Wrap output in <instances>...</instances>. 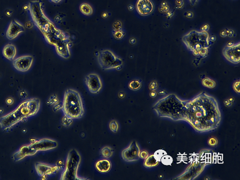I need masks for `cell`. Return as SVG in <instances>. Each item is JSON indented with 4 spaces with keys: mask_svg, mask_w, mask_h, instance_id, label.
I'll use <instances>...</instances> for the list:
<instances>
[{
    "mask_svg": "<svg viewBox=\"0 0 240 180\" xmlns=\"http://www.w3.org/2000/svg\"><path fill=\"white\" fill-rule=\"evenodd\" d=\"M79 9L82 14L85 16H91L93 13V9L90 5L88 3H84L81 4Z\"/></svg>",
    "mask_w": 240,
    "mask_h": 180,
    "instance_id": "obj_24",
    "label": "cell"
},
{
    "mask_svg": "<svg viewBox=\"0 0 240 180\" xmlns=\"http://www.w3.org/2000/svg\"><path fill=\"white\" fill-rule=\"evenodd\" d=\"M23 120L16 110L0 118V126L2 129H10L16 124Z\"/></svg>",
    "mask_w": 240,
    "mask_h": 180,
    "instance_id": "obj_13",
    "label": "cell"
},
{
    "mask_svg": "<svg viewBox=\"0 0 240 180\" xmlns=\"http://www.w3.org/2000/svg\"><path fill=\"white\" fill-rule=\"evenodd\" d=\"M167 154V152L163 150H157V151L155 152L154 154V156L155 158L160 162H161V159L162 157L165 155Z\"/></svg>",
    "mask_w": 240,
    "mask_h": 180,
    "instance_id": "obj_30",
    "label": "cell"
},
{
    "mask_svg": "<svg viewBox=\"0 0 240 180\" xmlns=\"http://www.w3.org/2000/svg\"><path fill=\"white\" fill-rule=\"evenodd\" d=\"M203 86L209 89H212L216 87V83L214 80L211 79L209 78H205L202 81Z\"/></svg>",
    "mask_w": 240,
    "mask_h": 180,
    "instance_id": "obj_26",
    "label": "cell"
},
{
    "mask_svg": "<svg viewBox=\"0 0 240 180\" xmlns=\"http://www.w3.org/2000/svg\"><path fill=\"white\" fill-rule=\"evenodd\" d=\"M35 169L37 174L39 176L42 177L53 174L59 170V167L57 166L37 163L35 164Z\"/></svg>",
    "mask_w": 240,
    "mask_h": 180,
    "instance_id": "obj_19",
    "label": "cell"
},
{
    "mask_svg": "<svg viewBox=\"0 0 240 180\" xmlns=\"http://www.w3.org/2000/svg\"><path fill=\"white\" fill-rule=\"evenodd\" d=\"M119 128V124L116 120H112L110 122L109 128L112 132L116 133L118 131Z\"/></svg>",
    "mask_w": 240,
    "mask_h": 180,
    "instance_id": "obj_29",
    "label": "cell"
},
{
    "mask_svg": "<svg viewBox=\"0 0 240 180\" xmlns=\"http://www.w3.org/2000/svg\"><path fill=\"white\" fill-rule=\"evenodd\" d=\"M85 82L90 92L97 94L103 87V84L99 76L97 74L91 73L85 77Z\"/></svg>",
    "mask_w": 240,
    "mask_h": 180,
    "instance_id": "obj_12",
    "label": "cell"
},
{
    "mask_svg": "<svg viewBox=\"0 0 240 180\" xmlns=\"http://www.w3.org/2000/svg\"><path fill=\"white\" fill-rule=\"evenodd\" d=\"M34 58L32 56H21L13 61V65L17 70L22 72L28 71L32 67Z\"/></svg>",
    "mask_w": 240,
    "mask_h": 180,
    "instance_id": "obj_14",
    "label": "cell"
},
{
    "mask_svg": "<svg viewBox=\"0 0 240 180\" xmlns=\"http://www.w3.org/2000/svg\"><path fill=\"white\" fill-rule=\"evenodd\" d=\"M240 81L238 80L237 81L235 82L233 84V89L234 90L237 94H240Z\"/></svg>",
    "mask_w": 240,
    "mask_h": 180,
    "instance_id": "obj_33",
    "label": "cell"
},
{
    "mask_svg": "<svg viewBox=\"0 0 240 180\" xmlns=\"http://www.w3.org/2000/svg\"><path fill=\"white\" fill-rule=\"evenodd\" d=\"M148 156H149V153H148V152L147 151H140V155H139L140 158L145 160V159L147 158V157Z\"/></svg>",
    "mask_w": 240,
    "mask_h": 180,
    "instance_id": "obj_34",
    "label": "cell"
},
{
    "mask_svg": "<svg viewBox=\"0 0 240 180\" xmlns=\"http://www.w3.org/2000/svg\"><path fill=\"white\" fill-rule=\"evenodd\" d=\"M208 143L209 145L210 146L215 147L218 144V141L215 137H211L209 139Z\"/></svg>",
    "mask_w": 240,
    "mask_h": 180,
    "instance_id": "obj_32",
    "label": "cell"
},
{
    "mask_svg": "<svg viewBox=\"0 0 240 180\" xmlns=\"http://www.w3.org/2000/svg\"><path fill=\"white\" fill-rule=\"evenodd\" d=\"M221 113L216 99L202 92L186 101L183 121L198 133L216 130L220 125Z\"/></svg>",
    "mask_w": 240,
    "mask_h": 180,
    "instance_id": "obj_1",
    "label": "cell"
},
{
    "mask_svg": "<svg viewBox=\"0 0 240 180\" xmlns=\"http://www.w3.org/2000/svg\"><path fill=\"white\" fill-rule=\"evenodd\" d=\"M182 41L195 56L204 57L208 53L210 36L207 31L191 30L183 37Z\"/></svg>",
    "mask_w": 240,
    "mask_h": 180,
    "instance_id": "obj_4",
    "label": "cell"
},
{
    "mask_svg": "<svg viewBox=\"0 0 240 180\" xmlns=\"http://www.w3.org/2000/svg\"><path fill=\"white\" fill-rule=\"evenodd\" d=\"M16 54L17 49L14 45L9 44L4 46L3 50V55L7 59L13 61L16 57Z\"/></svg>",
    "mask_w": 240,
    "mask_h": 180,
    "instance_id": "obj_21",
    "label": "cell"
},
{
    "mask_svg": "<svg viewBox=\"0 0 240 180\" xmlns=\"http://www.w3.org/2000/svg\"><path fill=\"white\" fill-rule=\"evenodd\" d=\"M37 152L35 150L32 149L29 145L24 146L21 148L19 150L15 153L13 156V159L15 161H19L21 160L26 157L31 156L36 154Z\"/></svg>",
    "mask_w": 240,
    "mask_h": 180,
    "instance_id": "obj_20",
    "label": "cell"
},
{
    "mask_svg": "<svg viewBox=\"0 0 240 180\" xmlns=\"http://www.w3.org/2000/svg\"><path fill=\"white\" fill-rule=\"evenodd\" d=\"M150 96L151 97H152V98H155L156 96V95H157V93L156 92H155V91H152L151 93H150Z\"/></svg>",
    "mask_w": 240,
    "mask_h": 180,
    "instance_id": "obj_38",
    "label": "cell"
},
{
    "mask_svg": "<svg viewBox=\"0 0 240 180\" xmlns=\"http://www.w3.org/2000/svg\"><path fill=\"white\" fill-rule=\"evenodd\" d=\"M111 163L107 159H101L96 163L95 168L98 171L101 173L109 172L111 169Z\"/></svg>",
    "mask_w": 240,
    "mask_h": 180,
    "instance_id": "obj_22",
    "label": "cell"
},
{
    "mask_svg": "<svg viewBox=\"0 0 240 180\" xmlns=\"http://www.w3.org/2000/svg\"><path fill=\"white\" fill-rule=\"evenodd\" d=\"M207 165H208V163H198V164H197L196 163H193L191 165L190 167H188L185 173L180 176L178 178H176V179L183 180V179L185 177H190L189 179H194L193 177H194V178L195 179L202 172L205 167ZM188 179V178H187V179Z\"/></svg>",
    "mask_w": 240,
    "mask_h": 180,
    "instance_id": "obj_15",
    "label": "cell"
},
{
    "mask_svg": "<svg viewBox=\"0 0 240 180\" xmlns=\"http://www.w3.org/2000/svg\"><path fill=\"white\" fill-rule=\"evenodd\" d=\"M51 2H53L55 4H58L60 2H62L63 0H50Z\"/></svg>",
    "mask_w": 240,
    "mask_h": 180,
    "instance_id": "obj_39",
    "label": "cell"
},
{
    "mask_svg": "<svg viewBox=\"0 0 240 180\" xmlns=\"http://www.w3.org/2000/svg\"><path fill=\"white\" fill-rule=\"evenodd\" d=\"M97 59L100 67L105 70H118L123 66L122 59L110 50L100 51L98 53Z\"/></svg>",
    "mask_w": 240,
    "mask_h": 180,
    "instance_id": "obj_7",
    "label": "cell"
},
{
    "mask_svg": "<svg viewBox=\"0 0 240 180\" xmlns=\"http://www.w3.org/2000/svg\"><path fill=\"white\" fill-rule=\"evenodd\" d=\"M141 86L142 84L141 82L138 80H134L129 83L128 87L130 90L133 91H137L141 88Z\"/></svg>",
    "mask_w": 240,
    "mask_h": 180,
    "instance_id": "obj_27",
    "label": "cell"
},
{
    "mask_svg": "<svg viewBox=\"0 0 240 180\" xmlns=\"http://www.w3.org/2000/svg\"><path fill=\"white\" fill-rule=\"evenodd\" d=\"M28 9L34 24L43 35L46 41L51 44L61 30L57 28L46 16L44 13L43 2L41 0L31 1L28 4Z\"/></svg>",
    "mask_w": 240,
    "mask_h": 180,
    "instance_id": "obj_2",
    "label": "cell"
},
{
    "mask_svg": "<svg viewBox=\"0 0 240 180\" xmlns=\"http://www.w3.org/2000/svg\"><path fill=\"white\" fill-rule=\"evenodd\" d=\"M161 162L162 163V164L165 165H171L173 162V159L172 157L168 155H165L164 156H163L161 159Z\"/></svg>",
    "mask_w": 240,
    "mask_h": 180,
    "instance_id": "obj_28",
    "label": "cell"
},
{
    "mask_svg": "<svg viewBox=\"0 0 240 180\" xmlns=\"http://www.w3.org/2000/svg\"><path fill=\"white\" fill-rule=\"evenodd\" d=\"M6 103L9 105H11L13 103V100L12 99H8L6 100Z\"/></svg>",
    "mask_w": 240,
    "mask_h": 180,
    "instance_id": "obj_37",
    "label": "cell"
},
{
    "mask_svg": "<svg viewBox=\"0 0 240 180\" xmlns=\"http://www.w3.org/2000/svg\"><path fill=\"white\" fill-rule=\"evenodd\" d=\"M186 101L171 94L159 99L153 109L159 117L167 118L173 121H183Z\"/></svg>",
    "mask_w": 240,
    "mask_h": 180,
    "instance_id": "obj_3",
    "label": "cell"
},
{
    "mask_svg": "<svg viewBox=\"0 0 240 180\" xmlns=\"http://www.w3.org/2000/svg\"><path fill=\"white\" fill-rule=\"evenodd\" d=\"M81 162V157L76 149H72L68 153L65 169L62 173L61 180H74L79 179L78 171Z\"/></svg>",
    "mask_w": 240,
    "mask_h": 180,
    "instance_id": "obj_6",
    "label": "cell"
},
{
    "mask_svg": "<svg viewBox=\"0 0 240 180\" xmlns=\"http://www.w3.org/2000/svg\"><path fill=\"white\" fill-rule=\"evenodd\" d=\"M40 104L38 98L28 99L19 105L15 110L24 120L36 115L40 110Z\"/></svg>",
    "mask_w": 240,
    "mask_h": 180,
    "instance_id": "obj_8",
    "label": "cell"
},
{
    "mask_svg": "<svg viewBox=\"0 0 240 180\" xmlns=\"http://www.w3.org/2000/svg\"><path fill=\"white\" fill-rule=\"evenodd\" d=\"M58 146V143L56 141L49 139H43L36 141L29 145L33 150L38 151H45L56 148Z\"/></svg>",
    "mask_w": 240,
    "mask_h": 180,
    "instance_id": "obj_16",
    "label": "cell"
},
{
    "mask_svg": "<svg viewBox=\"0 0 240 180\" xmlns=\"http://www.w3.org/2000/svg\"><path fill=\"white\" fill-rule=\"evenodd\" d=\"M225 58L234 64H238L240 62V43L227 46L223 50Z\"/></svg>",
    "mask_w": 240,
    "mask_h": 180,
    "instance_id": "obj_10",
    "label": "cell"
},
{
    "mask_svg": "<svg viewBox=\"0 0 240 180\" xmlns=\"http://www.w3.org/2000/svg\"><path fill=\"white\" fill-rule=\"evenodd\" d=\"M62 110L70 119H80L83 116L84 108L81 96L77 91L68 89L64 96Z\"/></svg>",
    "mask_w": 240,
    "mask_h": 180,
    "instance_id": "obj_5",
    "label": "cell"
},
{
    "mask_svg": "<svg viewBox=\"0 0 240 180\" xmlns=\"http://www.w3.org/2000/svg\"><path fill=\"white\" fill-rule=\"evenodd\" d=\"M157 83L155 82L151 83V84L149 86V89L151 90V91H154L157 89Z\"/></svg>",
    "mask_w": 240,
    "mask_h": 180,
    "instance_id": "obj_35",
    "label": "cell"
},
{
    "mask_svg": "<svg viewBox=\"0 0 240 180\" xmlns=\"http://www.w3.org/2000/svg\"><path fill=\"white\" fill-rule=\"evenodd\" d=\"M140 148L137 142L133 141L127 148L123 150L121 153L122 157L126 162H134L139 160Z\"/></svg>",
    "mask_w": 240,
    "mask_h": 180,
    "instance_id": "obj_11",
    "label": "cell"
},
{
    "mask_svg": "<svg viewBox=\"0 0 240 180\" xmlns=\"http://www.w3.org/2000/svg\"><path fill=\"white\" fill-rule=\"evenodd\" d=\"M113 149L110 147H104L101 149L102 156L105 158H110L113 156Z\"/></svg>",
    "mask_w": 240,
    "mask_h": 180,
    "instance_id": "obj_25",
    "label": "cell"
},
{
    "mask_svg": "<svg viewBox=\"0 0 240 180\" xmlns=\"http://www.w3.org/2000/svg\"><path fill=\"white\" fill-rule=\"evenodd\" d=\"M113 36L117 40H121L125 36V33L122 30H115L113 32Z\"/></svg>",
    "mask_w": 240,
    "mask_h": 180,
    "instance_id": "obj_31",
    "label": "cell"
},
{
    "mask_svg": "<svg viewBox=\"0 0 240 180\" xmlns=\"http://www.w3.org/2000/svg\"><path fill=\"white\" fill-rule=\"evenodd\" d=\"M145 160L144 166L147 168L155 167L159 165V162L155 158L154 154L149 156Z\"/></svg>",
    "mask_w": 240,
    "mask_h": 180,
    "instance_id": "obj_23",
    "label": "cell"
},
{
    "mask_svg": "<svg viewBox=\"0 0 240 180\" xmlns=\"http://www.w3.org/2000/svg\"><path fill=\"white\" fill-rule=\"evenodd\" d=\"M191 6H194L198 3L199 0H188Z\"/></svg>",
    "mask_w": 240,
    "mask_h": 180,
    "instance_id": "obj_36",
    "label": "cell"
},
{
    "mask_svg": "<svg viewBox=\"0 0 240 180\" xmlns=\"http://www.w3.org/2000/svg\"><path fill=\"white\" fill-rule=\"evenodd\" d=\"M72 45L71 36L68 33L65 34L54 44L56 53L64 59H67L71 57V48Z\"/></svg>",
    "mask_w": 240,
    "mask_h": 180,
    "instance_id": "obj_9",
    "label": "cell"
},
{
    "mask_svg": "<svg viewBox=\"0 0 240 180\" xmlns=\"http://www.w3.org/2000/svg\"><path fill=\"white\" fill-rule=\"evenodd\" d=\"M136 9L139 15L147 16L152 13L154 9V5L151 0H138Z\"/></svg>",
    "mask_w": 240,
    "mask_h": 180,
    "instance_id": "obj_17",
    "label": "cell"
},
{
    "mask_svg": "<svg viewBox=\"0 0 240 180\" xmlns=\"http://www.w3.org/2000/svg\"><path fill=\"white\" fill-rule=\"evenodd\" d=\"M24 31L25 28L22 24L16 20H13L10 23L6 32L7 38L10 40H14Z\"/></svg>",
    "mask_w": 240,
    "mask_h": 180,
    "instance_id": "obj_18",
    "label": "cell"
}]
</instances>
